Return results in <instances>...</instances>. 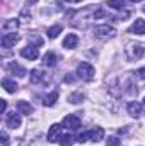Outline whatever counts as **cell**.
<instances>
[{
    "label": "cell",
    "mask_w": 145,
    "mask_h": 146,
    "mask_svg": "<svg viewBox=\"0 0 145 146\" xmlns=\"http://www.w3.org/2000/svg\"><path fill=\"white\" fill-rule=\"evenodd\" d=\"M125 54L130 61H135V60H140L144 56V46L138 44V42H130L126 48H125Z\"/></svg>",
    "instance_id": "obj_2"
},
{
    "label": "cell",
    "mask_w": 145,
    "mask_h": 146,
    "mask_svg": "<svg viewBox=\"0 0 145 146\" xmlns=\"http://www.w3.org/2000/svg\"><path fill=\"white\" fill-rule=\"evenodd\" d=\"M2 146H9V136L5 131H2Z\"/></svg>",
    "instance_id": "obj_26"
},
{
    "label": "cell",
    "mask_w": 145,
    "mask_h": 146,
    "mask_svg": "<svg viewBox=\"0 0 145 146\" xmlns=\"http://www.w3.org/2000/svg\"><path fill=\"white\" fill-rule=\"evenodd\" d=\"M34 2H38V0H28V3H34Z\"/></svg>",
    "instance_id": "obj_31"
},
{
    "label": "cell",
    "mask_w": 145,
    "mask_h": 146,
    "mask_svg": "<svg viewBox=\"0 0 145 146\" xmlns=\"http://www.w3.org/2000/svg\"><path fill=\"white\" fill-rule=\"evenodd\" d=\"M29 42H33V44H31V46H43V42H44V41H43V37L41 36H38V34H31V36H29Z\"/></svg>",
    "instance_id": "obj_23"
},
{
    "label": "cell",
    "mask_w": 145,
    "mask_h": 146,
    "mask_svg": "<svg viewBox=\"0 0 145 146\" xmlns=\"http://www.w3.org/2000/svg\"><path fill=\"white\" fill-rule=\"evenodd\" d=\"M5 122H7V126H9V127L15 129V127H19V126H21V115L12 112V114H9V115H7Z\"/></svg>",
    "instance_id": "obj_10"
},
{
    "label": "cell",
    "mask_w": 145,
    "mask_h": 146,
    "mask_svg": "<svg viewBox=\"0 0 145 146\" xmlns=\"http://www.w3.org/2000/svg\"><path fill=\"white\" fill-rule=\"evenodd\" d=\"M103 138H104V129H103V127H94V129H89V131H85V133H80L77 139H79V143H85L87 139L97 143V141H101Z\"/></svg>",
    "instance_id": "obj_1"
},
{
    "label": "cell",
    "mask_w": 145,
    "mask_h": 146,
    "mask_svg": "<svg viewBox=\"0 0 145 146\" xmlns=\"http://www.w3.org/2000/svg\"><path fill=\"white\" fill-rule=\"evenodd\" d=\"M142 106L140 104H137V102H130L128 104V114L132 115V117H140L142 115Z\"/></svg>",
    "instance_id": "obj_13"
},
{
    "label": "cell",
    "mask_w": 145,
    "mask_h": 146,
    "mask_svg": "<svg viewBox=\"0 0 145 146\" xmlns=\"http://www.w3.org/2000/svg\"><path fill=\"white\" fill-rule=\"evenodd\" d=\"M62 124H63V127L75 131V129H79V127H80V115H77V114H68V115H65V117H63Z\"/></svg>",
    "instance_id": "obj_5"
},
{
    "label": "cell",
    "mask_w": 145,
    "mask_h": 146,
    "mask_svg": "<svg viewBox=\"0 0 145 146\" xmlns=\"http://www.w3.org/2000/svg\"><path fill=\"white\" fill-rule=\"evenodd\" d=\"M68 3H79V2H82V0H67Z\"/></svg>",
    "instance_id": "obj_30"
},
{
    "label": "cell",
    "mask_w": 145,
    "mask_h": 146,
    "mask_svg": "<svg viewBox=\"0 0 145 146\" xmlns=\"http://www.w3.org/2000/svg\"><path fill=\"white\" fill-rule=\"evenodd\" d=\"M17 109H19L21 114H26V115L33 114V106H31V104H28L26 100H19V102H17Z\"/></svg>",
    "instance_id": "obj_16"
},
{
    "label": "cell",
    "mask_w": 145,
    "mask_h": 146,
    "mask_svg": "<svg viewBox=\"0 0 145 146\" xmlns=\"http://www.w3.org/2000/svg\"><path fill=\"white\" fill-rule=\"evenodd\" d=\"M56 63H58V54H56V53L50 51V53H46V54L43 56V65H44V66L53 68V66H56Z\"/></svg>",
    "instance_id": "obj_8"
},
{
    "label": "cell",
    "mask_w": 145,
    "mask_h": 146,
    "mask_svg": "<svg viewBox=\"0 0 145 146\" xmlns=\"http://www.w3.org/2000/svg\"><path fill=\"white\" fill-rule=\"evenodd\" d=\"M130 2H142V0H130Z\"/></svg>",
    "instance_id": "obj_32"
},
{
    "label": "cell",
    "mask_w": 145,
    "mask_h": 146,
    "mask_svg": "<svg viewBox=\"0 0 145 146\" xmlns=\"http://www.w3.org/2000/svg\"><path fill=\"white\" fill-rule=\"evenodd\" d=\"M38 48L36 46H28V48H24V49H21V56L22 58H26V60H31V61H34L38 60Z\"/></svg>",
    "instance_id": "obj_6"
},
{
    "label": "cell",
    "mask_w": 145,
    "mask_h": 146,
    "mask_svg": "<svg viewBox=\"0 0 145 146\" xmlns=\"http://www.w3.org/2000/svg\"><path fill=\"white\" fill-rule=\"evenodd\" d=\"M94 36L101 37V39H108V37H114L116 36V29L111 27L108 24H103V26H96L94 27Z\"/></svg>",
    "instance_id": "obj_4"
},
{
    "label": "cell",
    "mask_w": 145,
    "mask_h": 146,
    "mask_svg": "<svg viewBox=\"0 0 145 146\" xmlns=\"http://www.w3.org/2000/svg\"><path fill=\"white\" fill-rule=\"evenodd\" d=\"M94 66L92 65H89V63H79V66H77V75L82 78V80H85V82H92L94 80Z\"/></svg>",
    "instance_id": "obj_3"
},
{
    "label": "cell",
    "mask_w": 145,
    "mask_h": 146,
    "mask_svg": "<svg viewBox=\"0 0 145 146\" xmlns=\"http://www.w3.org/2000/svg\"><path fill=\"white\" fill-rule=\"evenodd\" d=\"M60 126L58 124H53L51 127H50V131H48V141L50 143H55V141H58L60 139Z\"/></svg>",
    "instance_id": "obj_11"
},
{
    "label": "cell",
    "mask_w": 145,
    "mask_h": 146,
    "mask_svg": "<svg viewBox=\"0 0 145 146\" xmlns=\"http://www.w3.org/2000/svg\"><path fill=\"white\" fill-rule=\"evenodd\" d=\"M142 107H144V110H145V100H144V104H142Z\"/></svg>",
    "instance_id": "obj_33"
},
{
    "label": "cell",
    "mask_w": 145,
    "mask_h": 146,
    "mask_svg": "<svg viewBox=\"0 0 145 146\" xmlns=\"http://www.w3.org/2000/svg\"><path fill=\"white\" fill-rule=\"evenodd\" d=\"M58 141H60L62 146H72L73 145V136L72 134H65V136H62Z\"/></svg>",
    "instance_id": "obj_22"
},
{
    "label": "cell",
    "mask_w": 145,
    "mask_h": 146,
    "mask_svg": "<svg viewBox=\"0 0 145 146\" xmlns=\"http://www.w3.org/2000/svg\"><path fill=\"white\" fill-rule=\"evenodd\" d=\"M128 33H132V34H145V19H137L135 22H133V26L128 29Z\"/></svg>",
    "instance_id": "obj_7"
},
{
    "label": "cell",
    "mask_w": 145,
    "mask_h": 146,
    "mask_svg": "<svg viewBox=\"0 0 145 146\" xmlns=\"http://www.w3.org/2000/svg\"><path fill=\"white\" fill-rule=\"evenodd\" d=\"M56 99H58V92H56V90H53V92H50V94L43 99V106L50 107V106H53V104L56 102Z\"/></svg>",
    "instance_id": "obj_18"
},
{
    "label": "cell",
    "mask_w": 145,
    "mask_h": 146,
    "mask_svg": "<svg viewBox=\"0 0 145 146\" xmlns=\"http://www.w3.org/2000/svg\"><path fill=\"white\" fill-rule=\"evenodd\" d=\"M144 12H145V9H144Z\"/></svg>",
    "instance_id": "obj_34"
},
{
    "label": "cell",
    "mask_w": 145,
    "mask_h": 146,
    "mask_svg": "<svg viewBox=\"0 0 145 146\" xmlns=\"http://www.w3.org/2000/svg\"><path fill=\"white\" fill-rule=\"evenodd\" d=\"M9 70L14 73L15 76H21V78H22V76L26 75V70H24V68H22L21 65H17V63H10V65H9Z\"/></svg>",
    "instance_id": "obj_19"
},
{
    "label": "cell",
    "mask_w": 145,
    "mask_h": 146,
    "mask_svg": "<svg viewBox=\"0 0 145 146\" xmlns=\"http://www.w3.org/2000/svg\"><path fill=\"white\" fill-rule=\"evenodd\" d=\"M65 82H73V76H70V75H67V76H65Z\"/></svg>",
    "instance_id": "obj_29"
},
{
    "label": "cell",
    "mask_w": 145,
    "mask_h": 146,
    "mask_svg": "<svg viewBox=\"0 0 145 146\" xmlns=\"http://www.w3.org/2000/svg\"><path fill=\"white\" fill-rule=\"evenodd\" d=\"M82 100H84V94H82V92H73V94H70V95H68V102H70V104H73V106L80 104Z\"/></svg>",
    "instance_id": "obj_20"
},
{
    "label": "cell",
    "mask_w": 145,
    "mask_h": 146,
    "mask_svg": "<svg viewBox=\"0 0 145 146\" xmlns=\"http://www.w3.org/2000/svg\"><path fill=\"white\" fill-rule=\"evenodd\" d=\"M137 76L142 78V80H145V68H140V70L137 72Z\"/></svg>",
    "instance_id": "obj_27"
},
{
    "label": "cell",
    "mask_w": 145,
    "mask_h": 146,
    "mask_svg": "<svg viewBox=\"0 0 145 146\" xmlns=\"http://www.w3.org/2000/svg\"><path fill=\"white\" fill-rule=\"evenodd\" d=\"M106 146H121V141L116 136H109L108 141H106Z\"/></svg>",
    "instance_id": "obj_25"
},
{
    "label": "cell",
    "mask_w": 145,
    "mask_h": 146,
    "mask_svg": "<svg viewBox=\"0 0 145 146\" xmlns=\"http://www.w3.org/2000/svg\"><path fill=\"white\" fill-rule=\"evenodd\" d=\"M60 33H62V26H60V24L51 26V27L48 29V37H50V39H55V37L60 36Z\"/></svg>",
    "instance_id": "obj_21"
},
{
    "label": "cell",
    "mask_w": 145,
    "mask_h": 146,
    "mask_svg": "<svg viewBox=\"0 0 145 146\" xmlns=\"http://www.w3.org/2000/svg\"><path fill=\"white\" fill-rule=\"evenodd\" d=\"M108 5L111 9H123L125 0H108Z\"/></svg>",
    "instance_id": "obj_24"
},
{
    "label": "cell",
    "mask_w": 145,
    "mask_h": 146,
    "mask_svg": "<svg viewBox=\"0 0 145 146\" xmlns=\"http://www.w3.org/2000/svg\"><path fill=\"white\" fill-rule=\"evenodd\" d=\"M17 27H19V21H17V19H9L7 22H3V26H2V31H3V34H9L10 31L14 33Z\"/></svg>",
    "instance_id": "obj_9"
},
{
    "label": "cell",
    "mask_w": 145,
    "mask_h": 146,
    "mask_svg": "<svg viewBox=\"0 0 145 146\" xmlns=\"http://www.w3.org/2000/svg\"><path fill=\"white\" fill-rule=\"evenodd\" d=\"M5 107H7V102H5V100H2V112H5Z\"/></svg>",
    "instance_id": "obj_28"
},
{
    "label": "cell",
    "mask_w": 145,
    "mask_h": 146,
    "mask_svg": "<svg viewBox=\"0 0 145 146\" xmlns=\"http://www.w3.org/2000/svg\"><path fill=\"white\" fill-rule=\"evenodd\" d=\"M44 80V72L43 70H39V68H34V70H31V83H41Z\"/></svg>",
    "instance_id": "obj_15"
},
{
    "label": "cell",
    "mask_w": 145,
    "mask_h": 146,
    "mask_svg": "<svg viewBox=\"0 0 145 146\" xmlns=\"http://www.w3.org/2000/svg\"><path fill=\"white\" fill-rule=\"evenodd\" d=\"M17 39H19L17 34H3L2 36V46L3 48H12L17 42Z\"/></svg>",
    "instance_id": "obj_12"
},
{
    "label": "cell",
    "mask_w": 145,
    "mask_h": 146,
    "mask_svg": "<svg viewBox=\"0 0 145 146\" xmlns=\"http://www.w3.org/2000/svg\"><path fill=\"white\" fill-rule=\"evenodd\" d=\"M77 44H79V37H77V34H68V36L63 39V48H67V49H73Z\"/></svg>",
    "instance_id": "obj_14"
},
{
    "label": "cell",
    "mask_w": 145,
    "mask_h": 146,
    "mask_svg": "<svg viewBox=\"0 0 145 146\" xmlns=\"http://www.w3.org/2000/svg\"><path fill=\"white\" fill-rule=\"evenodd\" d=\"M2 87H3L9 94H14V92L17 90V83L12 82L10 78H3V80H2Z\"/></svg>",
    "instance_id": "obj_17"
}]
</instances>
